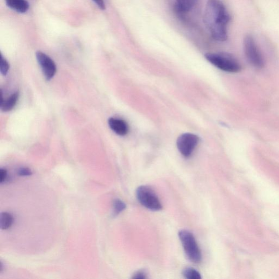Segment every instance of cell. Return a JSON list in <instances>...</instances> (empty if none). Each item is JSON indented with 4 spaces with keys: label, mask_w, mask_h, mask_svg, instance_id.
Masks as SVG:
<instances>
[{
    "label": "cell",
    "mask_w": 279,
    "mask_h": 279,
    "mask_svg": "<svg viewBox=\"0 0 279 279\" xmlns=\"http://www.w3.org/2000/svg\"><path fill=\"white\" fill-rule=\"evenodd\" d=\"M199 141L197 135L184 133L180 135L177 140V146L179 152L184 157H190Z\"/></svg>",
    "instance_id": "6"
},
{
    "label": "cell",
    "mask_w": 279,
    "mask_h": 279,
    "mask_svg": "<svg viewBox=\"0 0 279 279\" xmlns=\"http://www.w3.org/2000/svg\"><path fill=\"white\" fill-rule=\"evenodd\" d=\"M13 218L11 214L7 212H3L1 215V228L3 230H7L11 227L13 224Z\"/></svg>",
    "instance_id": "12"
},
{
    "label": "cell",
    "mask_w": 279,
    "mask_h": 279,
    "mask_svg": "<svg viewBox=\"0 0 279 279\" xmlns=\"http://www.w3.org/2000/svg\"><path fill=\"white\" fill-rule=\"evenodd\" d=\"M10 69V65L7 60L1 54V61H0V71L3 75H6L8 73Z\"/></svg>",
    "instance_id": "15"
},
{
    "label": "cell",
    "mask_w": 279,
    "mask_h": 279,
    "mask_svg": "<svg viewBox=\"0 0 279 279\" xmlns=\"http://www.w3.org/2000/svg\"><path fill=\"white\" fill-rule=\"evenodd\" d=\"M18 174L21 176H28L32 175L33 172L27 168H21L18 170Z\"/></svg>",
    "instance_id": "16"
},
{
    "label": "cell",
    "mask_w": 279,
    "mask_h": 279,
    "mask_svg": "<svg viewBox=\"0 0 279 279\" xmlns=\"http://www.w3.org/2000/svg\"><path fill=\"white\" fill-rule=\"evenodd\" d=\"M36 56L45 78L48 80H51L56 73L57 67L55 63L49 56L41 51H37Z\"/></svg>",
    "instance_id": "7"
},
{
    "label": "cell",
    "mask_w": 279,
    "mask_h": 279,
    "mask_svg": "<svg viewBox=\"0 0 279 279\" xmlns=\"http://www.w3.org/2000/svg\"><path fill=\"white\" fill-rule=\"evenodd\" d=\"M7 6L20 13H25L29 9V4L26 0H6Z\"/></svg>",
    "instance_id": "10"
},
{
    "label": "cell",
    "mask_w": 279,
    "mask_h": 279,
    "mask_svg": "<svg viewBox=\"0 0 279 279\" xmlns=\"http://www.w3.org/2000/svg\"><path fill=\"white\" fill-rule=\"evenodd\" d=\"M178 237L188 259L195 263H200L202 254L193 233L189 231L181 230L178 232Z\"/></svg>",
    "instance_id": "3"
},
{
    "label": "cell",
    "mask_w": 279,
    "mask_h": 279,
    "mask_svg": "<svg viewBox=\"0 0 279 279\" xmlns=\"http://www.w3.org/2000/svg\"><path fill=\"white\" fill-rule=\"evenodd\" d=\"M136 194L140 204L145 208L153 211L160 210L163 208L160 200L152 188L141 185L138 188Z\"/></svg>",
    "instance_id": "4"
},
{
    "label": "cell",
    "mask_w": 279,
    "mask_h": 279,
    "mask_svg": "<svg viewBox=\"0 0 279 279\" xmlns=\"http://www.w3.org/2000/svg\"><path fill=\"white\" fill-rule=\"evenodd\" d=\"M19 94L15 92L7 100L2 101L1 109L3 111L7 112L12 110L18 100Z\"/></svg>",
    "instance_id": "11"
},
{
    "label": "cell",
    "mask_w": 279,
    "mask_h": 279,
    "mask_svg": "<svg viewBox=\"0 0 279 279\" xmlns=\"http://www.w3.org/2000/svg\"><path fill=\"white\" fill-rule=\"evenodd\" d=\"M244 50L247 61L252 66L257 69H262L265 66V60L251 35H247L245 37Z\"/></svg>",
    "instance_id": "5"
},
{
    "label": "cell",
    "mask_w": 279,
    "mask_h": 279,
    "mask_svg": "<svg viewBox=\"0 0 279 279\" xmlns=\"http://www.w3.org/2000/svg\"><path fill=\"white\" fill-rule=\"evenodd\" d=\"M98 7L102 10H105L106 9L104 0H92Z\"/></svg>",
    "instance_id": "18"
},
{
    "label": "cell",
    "mask_w": 279,
    "mask_h": 279,
    "mask_svg": "<svg viewBox=\"0 0 279 279\" xmlns=\"http://www.w3.org/2000/svg\"><path fill=\"white\" fill-rule=\"evenodd\" d=\"M114 213L115 215H118L123 212L126 208V203L119 199H116L114 201Z\"/></svg>",
    "instance_id": "14"
},
{
    "label": "cell",
    "mask_w": 279,
    "mask_h": 279,
    "mask_svg": "<svg viewBox=\"0 0 279 279\" xmlns=\"http://www.w3.org/2000/svg\"><path fill=\"white\" fill-rule=\"evenodd\" d=\"M198 0H176L175 10L179 15H183L190 12Z\"/></svg>",
    "instance_id": "9"
},
{
    "label": "cell",
    "mask_w": 279,
    "mask_h": 279,
    "mask_svg": "<svg viewBox=\"0 0 279 279\" xmlns=\"http://www.w3.org/2000/svg\"><path fill=\"white\" fill-rule=\"evenodd\" d=\"M229 13L220 0H208L203 21L213 39L224 42L228 39Z\"/></svg>",
    "instance_id": "1"
},
{
    "label": "cell",
    "mask_w": 279,
    "mask_h": 279,
    "mask_svg": "<svg viewBox=\"0 0 279 279\" xmlns=\"http://www.w3.org/2000/svg\"><path fill=\"white\" fill-rule=\"evenodd\" d=\"M183 275L188 279H200L201 276L199 271L193 268H186L183 271Z\"/></svg>",
    "instance_id": "13"
},
{
    "label": "cell",
    "mask_w": 279,
    "mask_h": 279,
    "mask_svg": "<svg viewBox=\"0 0 279 279\" xmlns=\"http://www.w3.org/2000/svg\"><path fill=\"white\" fill-rule=\"evenodd\" d=\"M7 177V171L6 169H1L0 170V182L3 183Z\"/></svg>",
    "instance_id": "19"
},
{
    "label": "cell",
    "mask_w": 279,
    "mask_h": 279,
    "mask_svg": "<svg viewBox=\"0 0 279 279\" xmlns=\"http://www.w3.org/2000/svg\"><path fill=\"white\" fill-rule=\"evenodd\" d=\"M108 123L111 130L120 136H125L129 132V127L124 120L116 118H110Z\"/></svg>",
    "instance_id": "8"
},
{
    "label": "cell",
    "mask_w": 279,
    "mask_h": 279,
    "mask_svg": "<svg viewBox=\"0 0 279 279\" xmlns=\"http://www.w3.org/2000/svg\"><path fill=\"white\" fill-rule=\"evenodd\" d=\"M132 278L135 279H145L147 278V274L144 271H138L134 274Z\"/></svg>",
    "instance_id": "17"
},
{
    "label": "cell",
    "mask_w": 279,
    "mask_h": 279,
    "mask_svg": "<svg viewBox=\"0 0 279 279\" xmlns=\"http://www.w3.org/2000/svg\"><path fill=\"white\" fill-rule=\"evenodd\" d=\"M205 57L211 64L226 72L237 73L242 69L237 59L226 52L207 53L205 54Z\"/></svg>",
    "instance_id": "2"
}]
</instances>
